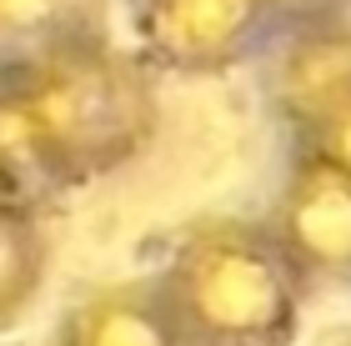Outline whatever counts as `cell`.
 <instances>
[{"instance_id":"1","label":"cell","mask_w":351,"mask_h":346,"mask_svg":"<svg viewBox=\"0 0 351 346\" xmlns=\"http://www.w3.org/2000/svg\"><path fill=\"white\" fill-rule=\"evenodd\" d=\"M161 71L106 30L0 66V140L45 186H90L131 166L161 125Z\"/></svg>"},{"instance_id":"2","label":"cell","mask_w":351,"mask_h":346,"mask_svg":"<svg viewBox=\"0 0 351 346\" xmlns=\"http://www.w3.org/2000/svg\"><path fill=\"white\" fill-rule=\"evenodd\" d=\"M156 281L191 346H291L311 296L271 226L251 216L181 226Z\"/></svg>"},{"instance_id":"3","label":"cell","mask_w":351,"mask_h":346,"mask_svg":"<svg viewBox=\"0 0 351 346\" xmlns=\"http://www.w3.org/2000/svg\"><path fill=\"white\" fill-rule=\"evenodd\" d=\"M276 30V0H131L136 51L161 75H226L266 55Z\"/></svg>"},{"instance_id":"4","label":"cell","mask_w":351,"mask_h":346,"mask_svg":"<svg viewBox=\"0 0 351 346\" xmlns=\"http://www.w3.org/2000/svg\"><path fill=\"white\" fill-rule=\"evenodd\" d=\"M261 71L266 106L291 140L341 116L351 106V15L326 10L306 21H286L266 45Z\"/></svg>"},{"instance_id":"5","label":"cell","mask_w":351,"mask_h":346,"mask_svg":"<svg viewBox=\"0 0 351 346\" xmlns=\"http://www.w3.org/2000/svg\"><path fill=\"white\" fill-rule=\"evenodd\" d=\"M306 286H351V181L311 156H291L271 211L261 216Z\"/></svg>"},{"instance_id":"6","label":"cell","mask_w":351,"mask_h":346,"mask_svg":"<svg viewBox=\"0 0 351 346\" xmlns=\"http://www.w3.org/2000/svg\"><path fill=\"white\" fill-rule=\"evenodd\" d=\"M56 346H191L161 281H110L75 296L56 326Z\"/></svg>"},{"instance_id":"7","label":"cell","mask_w":351,"mask_h":346,"mask_svg":"<svg viewBox=\"0 0 351 346\" xmlns=\"http://www.w3.org/2000/svg\"><path fill=\"white\" fill-rule=\"evenodd\" d=\"M110 0H0V66L106 30Z\"/></svg>"},{"instance_id":"8","label":"cell","mask_w":351,"mask_h":346,"mask_svg":"<svg viewBox=\"0 0 351 346\" xmlns=\"http://www.w3.org/2000/svg\"><path fill=\"white\" fill-rule=\"evenodd\" d=\"M51 271V236L30 206H0V332L36 306Z\"/></svg>"},{"instance_id":"9","label":"cell","mask_w":351,"mask_h":346,"mask_svg":"<svg viewBox=\"0 0 351 346\" xmlns=\"http://www.w3.org/2000/svg\"><path fill=\"white\" fill-rule=\"evenodd\" d=\"M291 156H311V161H322V166L337 171V176L351 181V106H346L341 116L311 125L306 136H296L291 140Z\"/></svg>"},{"instance_id":"10","label":"cell","mask_w":351,"mask_h":346,"mask_svg":"<svg viewBox=\"0 0 351 346\" xmlns=\"http://www.w3.org/2000/svg\"><path fill=\"white\" fill-rule=\"evenodd\" d=\"M25 171H21V161L10 156V146L0 140V206H30L25 201Z\"/></svg>"}]
</instances>
